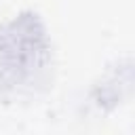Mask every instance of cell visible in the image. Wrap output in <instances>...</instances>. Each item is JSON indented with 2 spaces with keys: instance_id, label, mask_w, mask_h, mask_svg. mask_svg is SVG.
Wrapping results in <instances>:
<instances>
[{
  "instance_id": "obj_1",
  "label": "cell",
  "mask_w": 135,
  "mask_h": 135,
  "mask_svg": "<svg viewBox=\"0 0 135 135\" xmlns=\"http://www.w3.org/2000/svg\"><path fill=\"white\" fill-rule=\"evenodd\" d=\"M51 40L38 15L23 13L0 25V97L36 95L51 78Z\"/></svg>"
}]
</instances>
